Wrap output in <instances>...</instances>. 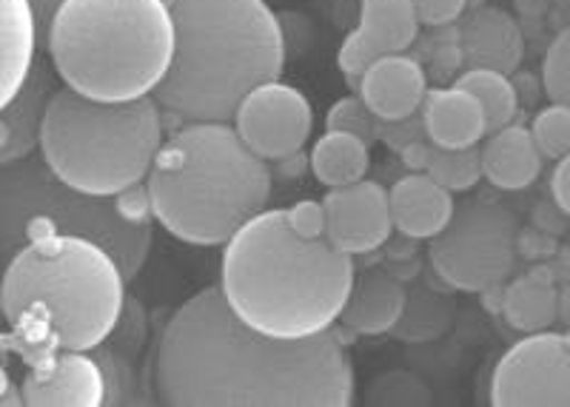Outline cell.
<instances>
[{
  "label": "cell",
  "instance_id": "6da1fadb",
  "mask_svg": "<svg viewBox=\"0 0 570 407\" xmlns=\"http://www.w3.org/2000/svg\"><path fill=\"white\" fill-rule=\"evenodd\" d=\"M155 396L169 407H345L354 363L331 330L285 343L248 328L214 285L163 328Z\"/></svg>",
  "mask_w": 570,
  "mask_h": 407
},
{
  "label": "cell",
  "instance_id": "7a4b0ae2",
  "mask_svg": "<svg viewBox=\"0 0 570 407\" xmlns=\"http://www.w3.org/2000/svg\"><path fill=\"white\" fill-rule=\"evenodd\" d=\"M354 279V257L328 239H303L285 208H266L223 246L217 288L248 328L299 343L340 322Z\"/></svg>",
  "mask_w": 570,
  "mask_h": 407
},
{
  "label": "cell",
  "instance_id": "3957f363",
  "mask_svg": "<svg viewBox=\"0 0 570 407\" xmlns=\"http://www.w3.org/2000/svg\"><path fill=\"white\" fill-rule=\"evenodd\" d=\"M175 60L157 89L177 123H232L257 86L279 80L285 34L266 0H169Z\"/></svg>",
  "mask_w": 570,
  "mask_h": 407
},
{
  "label": "cell",
  "instance_id": "277c9868",
  "mask_svg": "<svg viewBox=\"0 0 570 407\" xmlns=\"http://www.w3.org/2000/svg\"><path fill=\"white\" fill-rule=\"evenodd\" d=\"M124 266L83 237H40L7 259L3 317L9 328L55 350H98L126 308Z\"/></svg>",
  "mask_w": 570,
  "mask_h": 407
},
{
  "label": "cell",
  "instance_id": "5b68a950",
  "mask_svg": "<svg viewBox=\"0 0 570 407\" xmlns=\"http://www.w3.org/2000/svg\"><path fill=\"white\" fill-rule=\"evenodd\" d=\"M268 160L232 123H183L146 177L151 217L186 246H226L272 200Z\"/></svg>",
  "mask_w": 570,
  "mask_h": 407
},
{
  "label": "cell",
  "instance_id": "8992f818",
  "mask_svg": "<svg viewBox=\"0 0 570 407\" xmlns=\"http://www.w3.org/2000/svg\"><path fill=\"white\" fill-rule=\"evenodd\" d=\"M46 46L55 75L83 98L124 103L155 98L175 60L166 0H63Z\"/></svg>",
  "mask_w": 570,
  "mask_h": 407
},
{
  "label": "cell",
  "instance_id": "52a82bcc",
  "mask_svg": "<svg viewBox=\"0 0 570 407\" xmlns=\"http://www.w3.org/2000/svg\"><path fill=\"white\" fill-rule=\"evenodd\" d=\"M163 142L157 98L106 103L63 86L46 106L40 157L66 186L120 197L146 182Z\"/></svg>",
  "mask_w": 570,
  "mask_h": 407
},
{
  "label": "cell",
  "instance_id": "ba28073f",
  "mask_svg": "<svg viewBox=\"0 0 570 407\" xmlns=\"http://www.w3.org/2000/svg\"><path fill=\"white\" fill-rule=\"evenodd\" d=\"M55 234L83 237L104 246L129 279L140 274L151 248V220L131 217L120 197H95L66 186L43 157L0 162L3 257L9 259L20 246Z\"/></svg>",
  "mask_w": 570,
  "mask_h": 407
},
{
  "label": "cell",
  "instance_id": "9c48e42d",
  "mask_svg": "<svg viewBox=\"0 0 570 407\" xmlns=\"http://www.w3.org/2000/svg\"><path fill=\"white\" fill-rule=\"evenodd\" d=\"M519 248L517 214L491 197L456 202L448 226L431 239V268L465 294L499 288L513 274Z\"/></svg>",
  "mask_w": 570,
  "mask_h": 407
},
{
  "label": "cell",
  "instance_id": "30bf717a",
  "mask_svg": "<svg viewBox=\"0 0 570 407\" xmlns=\"http://www.w3.org/2000/svg\"><path fill=\"white\" fill-rule=\"evenodd\" d=\"M491 405L570 407V339L539 330L513 345L493 368Z\"/></svg>",
  "mask_w": 570,
  "mask_h": 407
},
{
  "label": "cell",
  "instance_id": "8fae6325",
  "mask_svg": "<svg viewBox=\"0 0 570 407\" xmlns=\"http://www.w3.org/2000/svg\"><path fill=\"white\" fill-rule=\"evenodd\" d=\"M232 126L248 149L263 160L277 162L303 149L314 129L308 98L283 80L263 83L237 106Z\"/></svg>",
  "mask_w": 570,
  "mask_h": 407
},
{
  "label": "cell",
  "instance_id": "7c38bea8",
  "mask_svg": "<svg viewBox=\"0 0 570 407\" xmlns=\"http://www.w3.org/2000/svg\"><path fill=\"white\" fill-rule=\"evenodd\" d=\"M323 202L328 214L325 239L348 257L376 251L394 234L389 191L368 177L354 186L328 188Z\"/></svg>",
  "mask_w": 570,
  "mask_h": 407
},
{
  "label": "cell",
  "instance_id": "4fadbf2b",
  "mask_svg": "<svg viewBox=\"0 0 570 407\" xmlns=\"http://www.w3.org/2000/svg\"><path fill=\"white\" fill-rule=\"evenodd\" d=\"M420 14L411 0H360L356 29L337 54L340 69L351 80H360L376 60L409 52L420 38Z\"/></svg>",
  "mask_w": 570,
  "mask_h": 407
},
{
  "label": "cell",
  "instance_id": "5bb4252c",
  "mask_svg": "<svg viewBox=\"0 0 570 407\" xmlns=\"http://www.w3.org/2000/svg\"><path fill=\"white\" fill-rule=\"evenodd\" d=\"M20 394L29 407L109 405V376L95 350H58L27 374Z\"/></svg>",
  "mask_w": 570,
  "mask_h": 407
},
{
  "label": "cell",
  "instance_id": "9a60e30c",
  "mask_svg": "<svg viewBox=\"0 0 570 407\" xmlns=\"http://www.w3.org/2000/svg\"><path fill=\"white\" fill-rule=\"evenodd\" d=\"M356 95L368 103L383 123H396L405 117L416 115L425 103L428 78L420 60L409 54H391V58L376 60L365 69V75L356 80Z\"/></svg>",
  "mask_w": 570,
  "mask_h": 407
},
{
  "label": "cell",
  "instance_id": "2e32d148",
  "mask_svg": "<svg viewBox=\"0 0 570 407\" xmlns=\"http://www.w3.org/2000/svg\"><path fill=\"white\" fill-rule=\"evenodd\" d=\"M420 115L428 142L440 149H473L491 135L480 100L456 83L428 89Z\"/></svg>",
  "mask_w": 570,
  "mask_h": 407
},
{
  "label": "cell",
  "instance_id": "e0dca14e",
  "mask_svg": "<svg viewBox=\"0 0 570 407\" xmlns=\"http://www.w3.org/2000/svg\"><path fill=\"white\" fill-rule=\"evenodd\" d=\"M460 54L468 69H493L513 75L525 54V38L511 12L499 7H482L462 27Z\"/></svg>",
  "mask_w": 570,
  "mask_h": 407
},
{
  "label": "cell",
  "instance_id": "ac0fdd59",
  "mask_svg": "<svg viewBox=\"0 0 570 407\" xmlns=\"http://www.w3.org/2000/svg\"><path fill=\"white\" fill-rule=\"evenodd\" d=\"M389 200L394 231L409 239H428V242L448 226L456 208L454 195L425 171H411L400 177L391 186Z\"/></svg>",
  "mask_w": 570,
  "mask_h": 407
},
{
  "label": "cell",
  "instance_id": "d6986e66",
  "mask_svg": "<svg viewBox=\"0 0 570 407\" xmlns=\"http://www.w3.org/2000/svg\"><path fill=\"white\" fill-rule=\"evenodd\" d=\"M38 34L32 0H0V106L12 103L35 75Z\"/></svg>",
  "mask_w": 570,
  "mask_h": 407
},
{
  "label": "cell",
  "instance_id": "ffe728a7",
  "mask_svg": "<svg viewBox=\"0 0 570 407\" xmlns=\"http://www.w3.org/2000/svg\"><path fill=\"white\" fill-rule=\"evenodd\" d=\"M409 288L389 271H368L354 279L340 322L360 337H383L400 325Z\"/></svg>",
  "mask_w": 570,
  "mask_h": 407
},
{
  "label": "cell",
  "instance_id": "44dd1931",
  "mask_svg": "<svg viewBox=\"0 0 570 407\" xmlns=\"http://www.w3.org/2000/svg\"><path fill=\"white\" fill-rule=\"evenodd\" d=\"M482 177L502 191H519L537 182L542 175L544 155L539 151L531 129L522 126H505L491 131L480 149Z\"/></svg>",
  "mask_w": 570,
  "mask_h": 407
},
{
  "label": "cell",
  "instance_id": "7402d4cb",
  "mask_svg": "<svg viewBox=\"0 0 570 407\" xmlns=\"http://www.w3.org/2000/svg\"><path fill=\"white\" fill-rule=\"evenodd\" d=\"M52 95L49 78L35 69L18 98L3 106L0 111V162L23 160V157H32L35 149H40V129H43L46 106Z\"/></svg>",
  "mask_w": 570,
  "mask_h": 407
},
{
  "label": "cell",
  "instance_id": "603a6c76",
  "mask_svg": "<svg viewBox=\"0 0 570 407\" xmlns=\"http://www.w3.org/2000/svg\"><path fill=\"white\" fill-rule=\"evenodd\" d=\"M312 175L325 188H343L365 180L371 169V142L348 131H328L314 142L308 157Z\"/></svg>",
  "mask_w": 570,
  "mask_h": 407
},
{
  "label": "cell",
  "instance_id": "cb8c5ba5",
  "mask_svg": "<svg viewBox=\"0 0 570 407\" xmlns=\"http://www.w3.org/2000/svg\"><path fill=\"white\" fill-rule=\"evenodd\" d=\"M502 314L508 325L522 334H539L551 330V325L559 319V288L551 282V277L542 274H525L508 285L502 297Z\"/></svg>",
  "mask_w": 570,
  "mask_h": 407
},
{
  "label": "cell",
  "instance_id": "d4e9b609",
  "mask_svg": "<svg viewBox=\"0 0 570 407\" xmlns=\"http://www.w3.org/2000/svg\"><path fill=\"white\" fill-rule=\"evenodd\" d=\"M454 83L471 91L473 98L480 100L488 115L491 131L505 129V126L513 123V117H517L519 109V95L511 75H502V71L493 69H465Z\"/></svg>",
  "mask_w": 570,
  "mask_h": 407
},
{
  "label": "cell",
  "instance_id": "484cf974",
  "mask_svg": "<svg viewBox=\"0 0 570 407\" xmlns=\"http://www.w3.org/2000/svg\"><path fill=\"white\" fill-rule=\"evenodd\" d=\"M425 175L434 177L451 195H465L482 180V157L480 149H440L431 146L425 155Z\"/></svg>",
  "mask_w": 570,
  "mask_h": 407
},
{
  "label": "cell",
  "instance_id": "4316f807",
  "mask_svg": "<svg viewBox=\"0 0 570 407\" xmlns=\"http://www.w3.org/2000/svg\"><path fill=\"white\" fill-rule=\"evenodd\" d=\"M448 325V305L428 294H411L405 302V314H402L396 334L405 339H431L436 337Z\"/></svg>",
  "mask_w": 570,
  "mask_h": 407
},
{
  "label": "cell",
  "instance_id": "83f0119b",
  "mask_svg": "<svg viewBox=\"0 0 570 407\" xmlns=\"http://www.w3.org/2000/svg\"><path fill=\"white\" fill-rule=\"evenodd\" d=\"M383 120L368 109L360 95L337 100L325 115V129L328 131H348V135L363 137L365 142L383 140Z\"/></svg>",
  "mask_w": 570,
  "mask_h": 407
},
{
  "label": "cell",
  "instance_id": "f1b7e54d",
  "mask_svg": "<svg viewBox=\"0 0 570 407\" xmlns=\"http://www.w3.org/2000/svg\"><path fill=\"white\" fill-rule=\"evenodd\" d=\"M531 135L539 151L551 160H562L570 155V109L568 106L551 103L548 109L533 117Z\"/></svg>",
  "mask_w": 570,
  "mask_h": 407
},
{
  "label": "cell",
  "instance_id": "f546056e",
  "mask_svg": "<svg viewBox=\"0 0 570 407\" xmlns=\"http://www.w3.org/2000/svg\"><path fill=\"white\" fill-rule=\"evenodd\" d=\"M542 86L553 103L570 109V27L562 29L544 52Z\"/></svg>",
  "mask_w": 570,
  "mask_h": 407
},
{
  "label": "cell",
  "instance_id": "4dcf8cb0",
  "mask_svg": "<svg viewBox=\"0 0 570 407\" xmlns=\"http://www.w3.org/2000/svg\"><path fill=\"white\" fill-rule=\"evenodd\" d=\"M285 220L303 239H325L328 231V214L325 202L320 200H299L285 208Z\"/></svg>",
  "mask_w": 570,
  "mask_h": 407
},
{
  "label": "cell",
  "instance_id": "1f68e13d",
  "mask_svg": "<svg viewBox=\"0 0 570 407\" xmlns=\"http://www.w3.org/2000/svg\"><path fill=\"white\" fill-rule=\"evenodd\" d=\"M420 14L422 27L440 29L448 27V23H454V20L462 18L465 12L468 0H411Z\"/></svg>",
  "mask_w": 570,
  "mask_h": 407
},
{
  "label": "cell",
  "instance_id": "d6a6232c",
  "mask_svg": "<svg viewBox=\"0 0 570 407\" xmlns=\"http://www.w3.org/2000/svg\"><path fill=\"white\" fill-rule=\"evenodd\" d=\"M551 188H553V200H557V206L570 217V155L559 160L557 171H553Z\"/></svg>",
  "mask_w": 570,
  "mask_h": 407
},
{
  "label": "cell",
  "instance_id": "836d02e7",
  "mask_svg": "<svg viewBox=\"0 0 570 407\" xmlns=\"http://www.w3.org/2000/svg\"><path fill=\"white\" fill-rule=\"evenodd\" d=\"M35 12H38V20H40V34L49 32V23H52L55 12H58L60 7H63V0H32Z\"/></svg>",
  "mask_w": 570,
  "mask_h": 407
},
{
  "label": "cell",
  "instance_id": "e575fe53",
  "mask_svg": "<svg viewBox=\"0 0 570 407\" xmlns=\"http://www.w3.org/2000/svg\"><path fill=\"white\" fill-rule=\"evenodd\" d=\"M559 317L570 322V285L559 288Z\"/></svg>",
  "mask_w": 570,
  "mask_h": 407
}]
</instances>
